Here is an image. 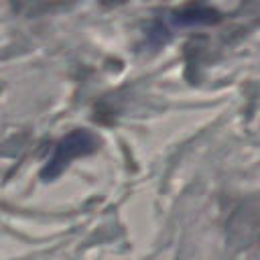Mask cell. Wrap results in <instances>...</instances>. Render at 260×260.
Listing matches in <instances>:
<instances>
[{
    "instance_id": "obj_1",
    "label": "cell",
    "mask_w": 260,
    "mask_h": 260,
    "mask_svg": "<svg viewBox=\"0 0 260 260\" xmlns=\"http://www.w3.org/2000/svg\"><path fill=\"white\" fill-rule=\"evenodd\" d=\"M93 146H95V138L91 134H87V132H81L79 130V132H73V134L65 136L57 144L51 160L47 162V169L43 171V177H55V175H59L61 169L67 162H71V158L93 150Z\"/></svg>"
}]
</instances>
